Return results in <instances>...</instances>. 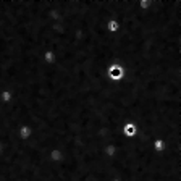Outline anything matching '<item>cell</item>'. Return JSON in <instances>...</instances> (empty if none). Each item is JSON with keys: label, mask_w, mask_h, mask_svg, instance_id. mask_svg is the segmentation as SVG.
Here are the masks:
<instances>
[{"label": "cell", "mask_w": 181, "mask_h": 181, "mask_svg": "<svg viewBox=\"0 0 181 181\" xmlns=\"http://www.w3.org/2000/svg\"><path fill=\"white\" fill-rule=\"evenodd\" d=\"M124 76H126V68L121 66V65L112 63V65H109V68H107V78H109L110 81H113V83L123 81Z\"/></svg>", "instance_id": "1"}, {"label": "cell", "mask_w": 181, "mask_h": 181, "mask_svg": "<svg viewBox=\"0 0 181 181\" xmlns=\"http://www.w3.org/2000/svg\"><path fill=\"white\" fill-rule=\"evenodd\" d=\"M138 131H139V124H136L133 121H128L121 126V136L124 139H133L138 136Z\"/></svg>", "instance_id": "2"}, {"label": "cell", "mask_w": 181, "mask_h": 181, "mask_svg": "<svg viewBox=\"0 0 181 181\" xmlns=\"http://www.w3.org/2000/svg\"><path fill=\"white\" fill-rule=\"evenodd\" d=\"M16 134H18L20 141H28L32 136V128L29 124H21V126L16 129Z\"/></svg>", "instance_id": "3"}, {"label": "cell", "mask_w": 181, "mask_h": 181, "mask_svg": "<svg viewBox=\"0 0 181 181\" xmlns=\"http://www.w3.org/2000/svg\"><path fill=\"white\" fill-rule=\"evenodd\" d=\"M120 28H121V24H120V21H118L116 18H112V20H109L105 23V29L110 34H116L118 31H120Z\"/></svg>", "instance_id": "4"}, {"label": "cell", "mask_w": 181, "mask_h": 181, "mask_svg": "<svg viewBox=\"0 0 181 181\" xmlns=\"http://www.w3.org/2000/svg\"><path fill=\"white\" fill-rule=\"evenodd\" d=\"M55 60H57V54L54 52L52 49L44 50V52H42V61H44L45 65H54Z\"/></svg>", "instance_id": "5"}, {"label": "cell", "mask_w": 181, "mask_h": 181, "mask_svg": "<svg viewBox=\"0 0 181 181\" xmlns=\"http://www.w3.org/2000/svg\"><path fill=\"white\" fill-rule=\"evenodd\" d=\"M0 150H2V144H0Z\"/></svg>", "instance_id": "6"}]
</instances>
